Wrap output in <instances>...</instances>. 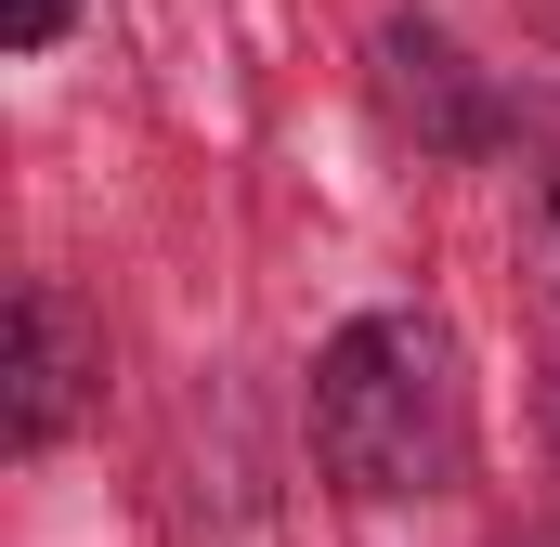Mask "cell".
Returning <instances> with one entry per match:
<instances>
[{
    "instance_id": "obj_1",
    "label": "cell",
    "mask_w": 560,
    "mask_h": 547,
    "mask_svg": "<svg viewBox=\"0 0 560 547\" xmlns=\"http://www.w3.org/2000/svg\"><path fill=\"white\" fill-rule=\"evenodd\" d=\"M313 456L352 496H443L469 469V365L430 313H365L313 352Z\"/></svg>"
},
{
    "instance_id": "obj_2",
    "label": "cell",
    "mask_w": 560,
    "mask_h": 547,
    "mask_svg": "<svg viewBox=\"0 0 560 547\" xmlns=\"http://www.w3.org/2000/svg\"><path fill=\"white\" fill-rule=\"evenodd\" d=\"M13 392H0V443L13 456H39L66 417H79V392H92V352H79V313L52 300V287H13V365H0Z\"/></svg>"
},
{
    "instance_id": "obj_3",
    "label": "cell",
    "mask_w": 560,
    "mask_h": 547,
    "mask_svg": "<svg viewBox=\"0 0 560 547\" xmlns=\"http://www.w3.org/2000/svg\"><path fill=\"white\" fill-rule=\"evenodd\" d=\"M66 13H79V0H0V39L39 53V39H66Z\"/></svg>"
},
{
    "instance_id": "obj_4",
    "label": "cell",
    "mask_w": 560,
    "mask_h": 547,
    "mask_svg": "<svg viewBox=\"0 0 560 547\" xmlns=\"http://www.w3.org/2000/svg\"><path fill=\"white\" fill-rule=\"evenodd\" d=\"M522 547H560V535H522Z\"/></svg>"
}]
</instances>
